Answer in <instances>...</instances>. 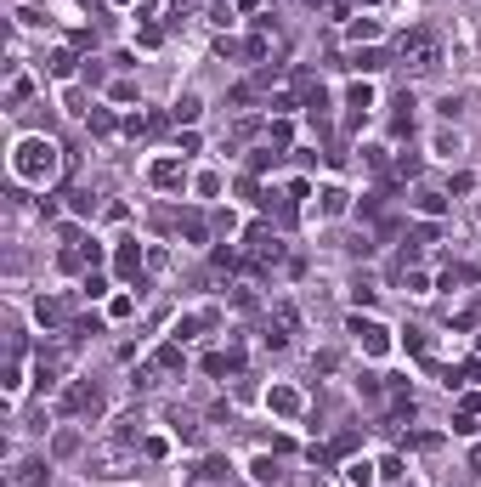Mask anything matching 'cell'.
Here are the masks:
<instances>
[{"label":"cell","mask_w":481,"mask_h":487,"mask_svg":"<svg viewBox=\"0 0 481 487\" xmlns=\"http://www.w3.org/2000/svg\"><path fill=\"white\" fill-rule=\"evenodd\" d=\"M57 142H46V136H23L17 148H11V176L17 181H29V187H46L51 176H57Z\"/></svg>","instance_id":"6da1fadb"},{"label":"cell","mask_w":481,"mask_h":487,"mask_svg":"<svg viewBox=\"0 0 481 487\" xmlns=\"http://www.w3.org/2000/svg\"><path fill=\"white\" fill-rule=\"evenodd\" d=\"M91 471L108 476V482L131 476V442H108V448H96V453H91Z\"/></svg>","instance_id":"7a4b0ae2"},{"label":"cell","mask_w":481,"mask_h":487,"mask_svg":"<svg viewBox=\"0 0 481 487\" xmlns=\"http://www.w3.org/2000/svg\"><path fill=\"white\" fill-rule=\"evenodd\" d=\"M345 328L357 334V346H363L368 357H385V351H391V328H385V323H374V318H351Z\"/></svg>","instance_id":"3957f363"},{"label":"cell","mask_w":481,"mask_h":487,"mask_svg":"<svg viewBox=\"0 0 481 487\" xmlns=\"http://www.w3.org/2000/svg\"><path fill=\"white\" fill-rule=\"evenodd\" d=\"M113 266H119V278H131V283L142 289V278H136V272H142V244H136V239H119V255H113Z\"/></svg>","instance_id":"277c9868"},{"label":"cell","mask_w":481,"mask_h":487,"mask_svg":"<svg viewBox=\"0 0 481 487\" xmlns=\"http://www.w3.org/2000/svg\"><path fill=\"white\" fill-rule=\"evenodd\" d=\"M345 69H357V74H380V69H391V51H380V46H374V51H351Z\"/></svg>","instance_id":"5b68a950"},{"label":"cell","mask_w":481,"mask_h":487,"mask_svg":"<svg viewBox=\"0 0 481 487\" xmlns=\"http://www.w3.org/2000/svg\"><path fill=\"white\" fill-rule=\"evenodd\" d=\"M413 210H419V216H447V193L419 187V193H413Z\"/></svg>","instance_id":"8992f818"},{"label":"cell","mask_w":481,"mask_h":487,"mask_svg":"<svg viewBox=\"0 0 481 487\" xmlns=\"http://www.w3.org/2000/svg\"><path fill=\"white\" fill-rule=\"evenodd\" d=\"M266 408H272V413H283V419H295V413H300V391H289V386H278V391L266 397Z\"/></svg>","instance_id":"52a82bcc"},{"label":"cell","mask_w":481,"mask_h":487,"mask_svg":"<svg viewBox=\"0 0 481 487\" xmlns=\"http://www.w3.org/2000/svg\"><path fill=\"white\" fill-rule=\"evenodd\" d=\"M148 176H153V187H181V181H187V170H181L176 159H159Z\"/></svg>","instance_id":"ba28073f"},{"label":"cell","mask_w":481,"mask_h":487,"mask_svg":"<svg viewBox=\"0 0 481 487\" xmlns=\"http://www.w3.org/2000/svg\"><path fill=\"white\" fill-rule=\"evenodd\" d=\"M170 114H176V125H193V119L204 114V96H193V91H187V96H176V108H170Z\"/></svg>","instance_id":"9c48e42d"},{"label":"cell","mask_w":481,"mask_h":487,"mask_svg":"<svg viewBox=\"0 0 481 487\" xmlns=\"http://www.w3.org/2000/svg\"><path fill=\"white\" fill-rule=\"evenodd\" d=\"M374 476H380V465H368V459H351L345 465V482L351 487H374Z\"/></svg>","instance_id":"30bf717a"},{"label":"cell","mask_w":481,"mask_h":487,"mask_svg":"<svg viewBox=\"0 0 481 487\" xmlns=\"http://www.w3.org/2000/svg\"><path fill=\"white\" fill-rule=\"evenodd\" d=\"M40 482H46V465H40V459H23L17 476H11V487H40Z\"/></svg>","instance_id":"8fae6325"},{"label":"cell","mask_w":481,"mask_h":487,"mask_svg":"<svg viewBox=\"0 0 481 487\" xmlns=\"http://www.w3.org/2000/svg\"><path fill=\"white\" fill-rule=\"evenodd\" d=\"M142 436V413H119L113 419V442H136Z\"/></svg>","instance_id":"7c38bea8"},{"label":"cell","mask_w":481,"mask_h":487,"mask_svg":"<svg viewBox=\"0 0 481 487\" xmlns=\"http://www.w3.org/2000/svg\"><path fill=\"white\" fill-rule=\"evenodd\" d=\"M249 476H255V482H260V487H272V482H278V476H283V471H278V459H272V453H260V459L249 465Z\"/></svg>","instance_id":"4fadbf2b"},{"label":"cell","mask_w":481,"mask_h":487,"mask_svg":"<svg viewBox=\"0 0 481 487\" xmlns=\"http://www.w3.org/2000/svg\"><path fill=\"white\" fill-rule=\"evenodd\" d=\"M85 125H91V136H113V131H119L108 108H91V114H85Z\"/></svg>","instance_id":"5bb4252c"},{"label":"cell","mask_w":481,"mask_h":487,"mask_svg":"<svg viewBox=\"0 0 481 487\" xmlns=\"http://www.w3.org/2000/svg\"><path fill=\"white\" fill-rule=\"evenodd\" d=\"M459 131H436V159H459Z\"/></svg>","instance_id":"9a60e30c"},{"label":"cell","mask_w":481,"mask_h":487,"mask_svg":"<svg viewBox=\"0 0 481 487\" xmlns=\"http://www.w3.org/2000/svg\"><path fill=\"white\" fill-rule=\"evenodd\" d=\"M74 63H80L74 51H51V74H57V80H69V74H80Z\"/></svg>","instance_id":"2e32d148"},{"label":"cell","mask_w":481,"mask_h":487,"mask_svg":"<svg viewBox=\"0 0 481 487\" xmlns=\"http://www.w3.org/2000/svg\"><path fill=\"white\" fill-rule=\"evenodd\" d=\"M323 216H345V187H323Z\"/></svg>","instance_id":"e0dca14e"},{"label":"cell","mask_w":481,"mask_h":487,"mask_svg":"<svg viewBox=\"0 0 481 487\" xmlns=\"http://www.w3.org/2000/svg\"><path fill=\"white\" fill-rule=\"evenodd\" d=\"M34 318H40V323H63V301H46V295H40V301H34Z\"/></svg>","instance_id":"ac0fdd59"},{"label":"cell","mask_w":481,"mask_h":487,"mask_svg":"<svg viewBox=\"0 0 481 487\" xmlns=\"http://www.w3.org/2000/svg\"><path fill=\"white\" fill-rule=\"evenodd\" d=\"M51 453H57V459H69V453H80V431H57V442H51Z\"/></svg>","instance_id":"d6986e66"},{"label":"cell","mask_w":481,"mask_h":487,"mask_svg":"<svg viewBox=\"0 0 481 487\" xmlns=\"http://www.w3.org/2000/svg\"><path fill=\"white\" fill-rule=\"evenodd\" d=\"M345 102H351V108H363V114H368V108H374V85H351V91H345Z\"/></svg>","instance_id":"ffe728a7"},{"label":"cell","mask_w":481,"mask_h":487,"mask_svg":"<svg viewBox=\"0 0 481 487\" xmlns=\"http://www.w3.org/2000/svg\"><path fill=\"white\" fill-rule=\"evenodd\" d=\"M170 431H176V436H181V442H198V425H193V419H187V413H170Z\"/></svg>","instance_id":"44dd1931"},{"label":"cell","mask_w":481,"mask_h":487,"mask_svg":"<svg viewBox=\"0 0 481 487\" xmlns=\"http://www.w3.org/2000/svg\"><path fill=\"white\" fill-rule=\"evenodd\" d=\"M345 34H351V40H374V34H380V23H374V17H357Z\"/></svg>","instance_id":"7402d4cb"},{"label":"cell","mask_w":481,"mask_h":487,"mask_svg":"<svg viewBox=\"0 0 481 487\" xmlns=\"http://www.w3.org/2000/svg\"><path fill=\"white\" fill-rule=\"evenodd\" d=\"M453 431H459V436H476V431H481L476 408H465V413H459V419H453Z\"/></svg>","instance_id":"603a6c76"},{"label":"cell","mask_w":481,"mask_h":487,"mask_svg":"<svg viewBox=\"0 0 481 487\" xmlns=\"http://www.w3.org/2000/svg\"><path fill=\"white\" fill-rule=\"evenodd\" d=\"M69 210H74V216H91V210H96V199L80 187V193H69Z\"/></svg>","instance_id":"cb8c5ba5"},{"label":"cell","mask_w":481,"mask_h":487,"mask_svg":"<svg viewBox=\"0 0 481 487\" xmlns=\"http://www.w3.org/2000/svg\"><path fill=\"white\" fill-rule=\"evenodd\" d=\"M102 80H108V69H102V63H85V69H80V85H102Z\"/></svg>","instance_id":"d4e9b609"},{"label":"cell","mask_w":481,"mask_h":487,"mask_svg":"<svg viewBox=\"0 0 481 487\" xmlns=\"http://www.w3.org/2000/svg\"><path fill=\"white\" fill-rule=\"evenodd\" d=\"M85 295H91V301H102V295H108V278H91V272H85V283H80Z\"/></svg>","instance_id":"484cf974"},{"label":"cell","mask_w":481,"mask_h":487,"mask_svg":"<svg viewBox=\"0 0 481 487\" xmlns=\"http://www.w3.org/2000/svg\"><path fill=\"white\" fill-rule=\"evenodd\" d=\"M29 91H34V80H23V74H17V80H11V91H6V96H11V102H29Z\"/></svg>","instance_id":"4316f807"},{"label":"cell","mask_w":481,"mask_h":487,"mask_svg":"<svg viewBox=\"0 0 481 487\" xmlns=\"http://www.w3.org/2000/svg\"><path fill=\"white\" fill-rule=\"evenodd\" d=\"M380 476H385V482H402V459H397V453H391V459H380Z\"/></svg>","instance_id":"83f0119b"},{"label":"cell","mask_w":481,"mask_h":487,"mask_svg":"<svg viewBox=\"0 0 481 487\" xmlns=\"http://www.w3.org/2000/svg\"><path fill=\"white\" fill-rule=\"evenodd\" d=\"M289 136H295V131H289V125L278 119V125H272V154H278V148H289Z\"/></svg>","instance_id":"f1b7e54d"},{"label":"cell","mask_w":481,"mask_h":487,"mask_svg":"<svg viewBox=\"0 0 481 487\" xmlns=\"http://www.w3.org/2000/svg\"><path fill=\"white\" fill-rule=\"evenodd\" d=\"M136 40H142V46H159L164 29H159V23H142V34H136Z\"/></svg>","instance_id":"f546056e"},{"label":"cell","mask_w":481,"mask_h":487,"mask_svg":"<svg viewBox=\"0 0 481 487\" xmlns=\"http://www.w3.org/2000/svg\"><path fill=\"white\" fill-rule=\"evenodd\" d=\"M142 453H148V459H164L170 448H164V436H148V442H142Z\"/></svg>","instance_id":"4dcf8cb0"},{"label":"cell","mask_w":481,"mask_h":487,"mask_svg":"<svg viewBox=\"0 0 481 487\" xmlns=\"http://www.w3.org/2000/svg\"><path fill=\"white\" fill-rule=\"evenodd\" d=\"M470 471H476V476H481V448H470Z\"/></svg>","instance_id":"1f68e13d"}]
</instances>
